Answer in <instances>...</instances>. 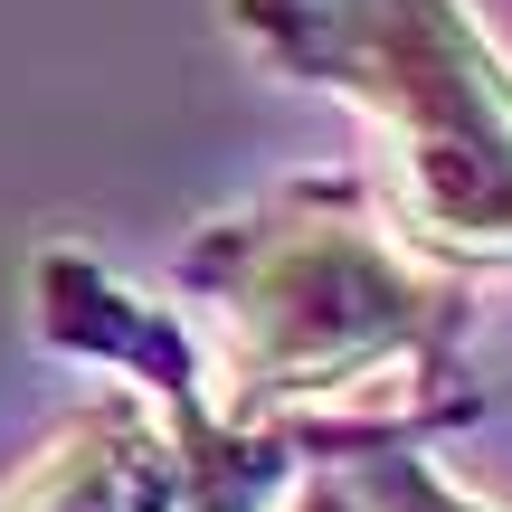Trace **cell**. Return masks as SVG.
<instances>
[{
  "label": "cell",
  "instance_id": "obj_1",
  "mask_svg": "<svg viewBox=\"0 0 512 512\" xmlns=\"http://www.w3.org/2000/svg\"><path fill=\"white\" fill-rule=\"evenodd\" d=\"M171 313L209 408L304 465L427 446L484 408L475 285L408 247L361 171H285L200 219L171 256Z\"/></svg>",
  "mask_w": 512,
  "mask_h": 512
},
{
  "label": "cell",
  "instance_id": "obj_2",
  "mask_svg": "<svg viewBox=\"0 0 512 512\" xmlns=\"http://www.w3.org/2000/svg\"><path fill=\"white\" fill-rule=\"evenodd\" d=\"M228 38L342 95L389 162V228L446 275H512V48L475 0H219Z\"/></svg>",
  "mask_w": 512,
  "mask_h": 512
},
{
  "label": "cell",
  "instance_id": "obj_3",
  "mask_svg": "<svg viewBox=\"0 0 512 512\" xmlns=\"http://www.w3.org/2000/svg\"><path fill=\"white\" fill-rule=\"evenodd\" d=\"M181 494H190L181 427L143 389L105 380V399L67 408L19 456V475L0 484V512H181Z\"/></svg>",
  "mask_w": 512,
  "mask_h": 512
},
{
  "label": "cell",
  "instance_id": "obj_4",
  "mask_svg": "<svg viewBox=\"0 0 512 512\" xmlns=\"http://www.w3.org/2000/svg\"><path fill=\"white\" fill-rule=\"evenodd\" d=\"M332 475H342L370 512H512L494 494H475V484H456L427 446H370V456H342Z\"/></svg>",
  "mask_w": 512,
  "mask_h": 512
},
{
  "label": "cell",
  "instance_id": "obj_5",
  "mask_svg": "<svg viewBox=\"0 0 512 512\" xmlns=\"http://www.w3.org/2000/svg\"><path fill=\"white\" fill-rule=\"evenodd\" d=\"M275 512H370V503L351 494V484L332 475V465H304V475L285 484V503H275Z\"/></svg>",
  "mask_w": 512,
  "mask_h": 512
}]
</instances>
